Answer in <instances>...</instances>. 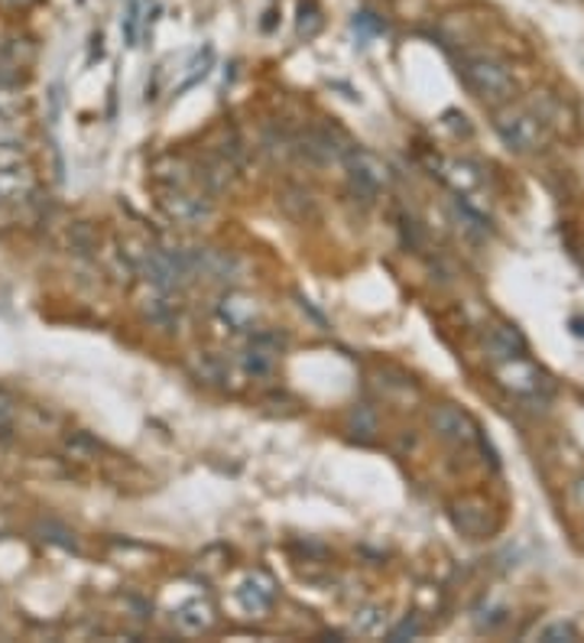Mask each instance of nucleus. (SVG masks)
<instances>
[{"label": "nucleus", "instance_id": "17", "mask_svg": "<svg viewBox=\"0 0 584 643\" xmlns=\"http://www.w3.org/2000/svg\"><path fill=\"white\" fill-rule=\"evenodd\" d=\"M10 423H13V397L0 387V435L10 432Z\"/></svg>", "mask_w": 584, "mask_h": 643}, {"label": "nucleus", "instance_id": "8", "mask_svg": "<svg viewBox=\"0 0 584 643\" xmlns=\"http://www.w3.org/2000/svg\"><path fill=\"white\" fill-rule=\"evenodd\" d=\"M33 199V176L26 163L0 166V209H13Z\"/></svg>", "mask_w": 584, "mask_h": 643}, {"label": "nucleus", "instance_id": "11", "mask_svg": "<svg viewBox=\"0 0 584 643\" xmlns=\"http://www.w3.org/2000/svg\"><path fill=\"white\" fill-rule=\"evenodd\" d=\"M432 426L438 429V435H445V438H468V435H471L468 417L458 413V410H451V407L438 410V413L432 417Z\"/></svg>", "mask_w": 584, "mask_h": 643}, {"label": "nucleus", "instance_id": "2", "mask_svg": "<svg viewBox=\"0 0 584 643\" xmlns=\"http://www.w3.org/2000/svg\"><path fill=\"white\" fill-rule=\"evenodd\" d=\"M345 166H348V176H351V189L364 196V202H371L384 186H387V166L381 157H374L371 150H361V147H351L345 157Z\"/></svg>", "mask_w": 584, "mask_h": 643}, {"label": "nucleus", "instance_id": "9", "mask_svg": "<svg viewBox=\"0 0 584 643\" xmlns=\"http://www.w3.org/2000/svg\"><path fill=\"white\" fill-rule=\"evenodd\" d=\"M173 625L183 631V634H208L214 625H218V611H214V605L208 602V598H195V602H186L183 608H176V615H173Z\"/></svg>", "mask_w": 584, "mask_h": 643}, {"label": "nucleus", "instance_id": "15", "mask_svg": "<svg viewBox=\"0 0 584 643\" xmlns=\"http://www.w3.org/2000/svg\"><path fill=\"white\" fill-rule=\"evenodd\" d=\"M348 423H351L355 432H361V435H374V432H377V420H374V413H371L368 407H358V410L351 413Z\"/></svg>", "mask_w": 584, "mask_h": 643}, {"label": "nucleus", "instance_id": "5", "mask_svg": "<svg viewBox=\"0 0 584 643\" xmlns=\"http://www.w3.org/2000/svg\"><path fill=\"white\" fill-rule=\"evenodd\" d=\"M464 82L481 95V98H500L510 88V75L504 65L490 62V59H468L461 69Z\"/></svg>", "mask_w": 584, "mask_h": 643}, {"label": "nucleus", "instance_id": "18", "mask_svg": "<svg viewBox=\"0 0 584 643\" xmlns=\"http://www.w3.org/2000/svg\"><path fill=\"white\" fill-rule=\"evenodd\" d=\"M415 634H419V625H415V621H402L389 638H393V641H406V638H415Z\"/></svg>", "mask_w": 584, "mask_h": 643}, {"label": "nucleus", "instance_id": "13", "mask_svg": "<svg viewBox=\"0 0 584 643\" xmlns=\"http://www.w3.org/2000/svg\"><path fill=\"white\" fill-rule=\"evenodd\" d=\"M384 625H387V618H384V608H377V605L361 608L358 618H355V631H358L361 638H377V634H384Z\"/></svg>", "mask_w": 584, "mask_h": 643}, {"label": "nucleus", "instance_id": "4", "mask_svg": "<svg viewBox=\"0 0 584 643\" xmlns=\"http://www.w3.org/2000/svg\"><path fill=\"white\" fill-rule=\"evenodd\" d=\"M234 598L240 611H247L250 618H263L276 602V582L266 572H247L244 582L234 589Z\"/></svg>", "mask_w": 584, "mask_h": 643}, {"label": "nucleus", "instance_id": "6", "mask_svg": "<svg viewBox=\"0 0 584 643\" xmlns=\"http://www.w3.org/2000/svg\"><path fill=\"white\" fill-rule=\"evenodd\" d=\"M218 316L231 332H253L260 325V306L244 293H227L218 302Z\"/></svg>", "mask_w": 584, "mask_h": 643}, {"label": "nucleus", "instance_id": "3", "mask_svg": "<svg viewBox=\"0 0 584 643\" xmlns=\"http://www.w3.org/2000/svg\"><path fill=\"white\" fill-rule=\"evenodd\" d=\"M160 209L170 221L176 224H201L208 214H211V199L198 196L192 189H173V186H163L160 193Z\"/></svg>", "mask_w": 584, "mask_h": 643}, {"label": "nucleus", "instance_id": "16", "mask_svg": "<svg viewBox=\"0 0 584 643\" xmlns=\"http://www.w3.org/2000/svg\"><path fill=\"white\" fill-rule=\"evenodd\" d=\"M137 26H140V0H131L127 20H124V36H127V46H134V42H137Z\"/></svg>", "mask_w": 584, "mask_h": 643}, {"label": "nucleus", "instance_id": "19", "mask_svg": "<svg viewBox=\"0 0 584 643\" xmlns=\"http://www.w3.org/2000/svg\"><path fill=\"white\" fill-rule=\"evenodd\" d=\"M36 0H0V7L3 10H13V13H20V10H29Z\"/></svg>", "mask_w": 584, "mask_h": 643}, {"label": "nucleus", "instance_id": "10", "mask_svg": "<svg viewBox=\"0 0 584 643\" xmlns=\"http://www.w3.org/2000/svg\"><path fill=\"white\" fill-rule=\"evenodd\" d=\"M500 134H504V140H507L513 150H533V147L539 144V127H536L530 118H523V114L504 118V121H500Z\"/></svg>", "mask_w": 584, "mask_h": 643}, {"label": "nucleus", "instance_id": "1", "mask_svg": "<svg viewBox=\"0 0 584 643\" xmlns=\"http://www.w3.org/2000/svg\"><path fill=\"white\" fill-rule=\"evenodd\" d=\"M134 267L144 273V280H147L153 289H163V293H176V289H183L186 283H192L195 276H198L189 250L144 247V250L134 257Z\"/></svg>", "mask_w": 584, "mask_h": 643}, {"label": "nucleus", "instance_id": "7", "mask_svg": "<svg viewBox=\"0 0 584 643\" xmlns=\"http://www.w3.org/2000/svg\"><path fill=\"white\" fill-rule=\"evenodd\" d=\"M279 351H283V338L276 332H253V338L244 351V368L250 374H270Z\"/></svg>", "mask_w": 584, "mask_h": 643}, {"label": "nucleus", "instance_id": "14", "mask_svg": "<svg viewBox=\"0 0 584 643\" xmlns=\"http://www.w3.org/2000/svg\"><path fill=\"white\" fill-rule=\"evenodd\" d=\"M160 296H153V299H147L144 302V312H147V319L150 322H157V325H163V329H170L173 322H176V309H173V302H166V296L170 293H163V289H157Z\"/></svg>", "mask_w": 584, "mask_h": 643}, {"label": "nucleus", "instance_id": "12", "mask_svg": "<svg viewBox=\"0 0 584 643\" xmlns=\"http://www.w3.org/2000/svg\"><path fill=\"white\" fill-rule=\"evenodd\" d=\"M23 111H26V101L20 95V85L0 82V127H13Z\"/></svg>", "mask_w": 584, "mask_h": 643}]
</instances>
